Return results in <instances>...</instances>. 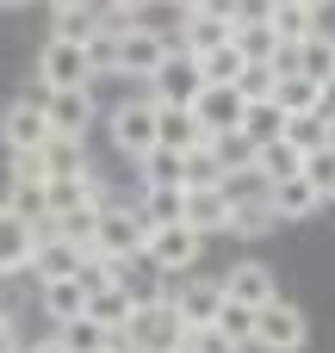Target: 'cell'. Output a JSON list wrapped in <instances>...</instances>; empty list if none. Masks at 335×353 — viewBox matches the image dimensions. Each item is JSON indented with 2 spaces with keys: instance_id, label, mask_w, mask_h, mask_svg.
I'll use <instances>...</instances> for the list:
<instances>
[{
  "instance_id": "6da1fadb",
  "label": "cell",
  "mask_w": 335,
  "mask_h": 353,
  "mask_svg": "<svg viewBox=\"0 0 335 353\" xmlns=\"http://www.w3.org/2000/svg\"><path fill=\"white\" fill-rule=\"evenodd\" d=\"M155 124H162V105H155L149 93L118 99V105L106 112V137H112V149H118L124 161H143V155L155 149Z\"/></svg>"
},
{
  "instance_id": "7a4b0ae2",
  "label": "cell",
  "mask_w": 335,
  "mask_h": 353,
  "mask_svg": "<svg viewBox=\"0 0 335 353\" xmlns=\"http://www.w3.org/2000/svg\"><path fill=\"white\" fill-rule=\"evenodd\" d=\"M124 347H131V353H180V347H186V323H180L174 298L143 304V310L131 316V329H124Z\"/></svg>"
},
{
  "instance_id": "3957f363",
  "label": "cell",
  "mask_w": 335,
  "mask_h": 353,
  "mask_svg": "<svg viewBox=\"0 0 335 353\" xmlns=\"http://www.w3.org/2000/svg\"><path fill=\"white\" fill-rule=\"evenodd\" d=\"M93 248H99L106 261H118V267H137L143 248H149V223H143V211H137V205H106V211H99V236H93Z\"/></svg>"
},
{
  "instance_id": "277c9868",
  "label": "cell",
  "mask_w": 335,
  "mask_h": 353,
  "mask_svg": "<svg viewBox=\"0 0 335 353\" xmlns=\"http://www.w3.org/2000/svg\"><path fill=\"white\" fill-rule=\"evenodd\" d=\"M37 81H44V93H68V87H93L99 74H93V56H87V43L50 37V43L37 50Z\"/></svg>"
},
{
  "instance_id": "5b68a950",
  "label": "cell",
  "mask_w": 335,
  "mask_h": 353,
  "mask_svg": "<svg viewBox=\"0 0 335 353\" xmlns=\"http://www.w3.org/2000/svg\"><path fill=\"white\" fill-rule=\"evenodd\" d=\"M168 50H180V43L168 31H155V25L118 31V81H155V68L168 62Z\"/></svg>"
},
{
  "instance_id": "8992f818",
  "label": "cell",
  "mask_w": 335,
  "mask_h": 353,
  "mask_svg": "<svg viewBox=\"0 0 335 353\" xmlns=\"http://www.w3.org/2000/svg\"><path fill=\"white\" fill-rule=\"evenodd\" d=\"M199 254H205V236H199V230H186V223H155V230H149V248H143V261H149L162 279L193 273V267H199Z\"/></svg>"
},
{
  "instance_id": "52a82bcc",
  "label": "cell",
  "mask_w": 335,
  "mask_h": 353,
  "mask_svg": "<svg viewBox=\"0 0 335 353\" xmlns=\"http://www.w3.org/2000/svg\"><path fill=\"white\" fill-rule=\"evenodd\" d=\"M305 341H311V323H305L298 304L274 298L267 310H255V335H249V347H261V353H298Z\"/></svg>"
},
{
  "instance_id": "ba28073f",
  "label": "cell",
  "mask_w": 335,
  "mask_h": 353,
  "mask_svg": "<svg viewBox=\"0 0 335 353\" xmlns=\"http://www.w3.org/2000/svg\"><path fill=\"white\" fill-rule=\"evenodd\" d=\"M44 236H50V223H31V217H19V211L6 205V211H0V279L31 273V254H37Z\"/></svg>"
},
{
  "instance_id": "9c48e42d",
  "label": "cell",
  "mask_w": 335,
  "mask_h": 353,
  "mask_svg": "<svg viewBox=\"0 0 335 353\" xmlns=\"http://www.w3.org/2000/svg\"><path fill=\"white\" fill-rule=\"evenodd\" d=\"M199 87H205L199 62H193L186 50H168V62H162V68H155V81H149V99H155V105H174V112H186V105L199 99Z\"/></svg>"
},
{
  "instance_id": "30bf717a",
  "label": "cell",
  "mask_w": 335,
  "mask_h": 353,
  "mask_svg": "<svg viewBox=\"0 0 335 353\" xmlns=\"http://www.w3.org/2000/svg\"><path fill=\"white\" fill-rule=\"evenodd\" d=\"M44 99V118H50V137H81L93 130L99 105H93V87H68V93H37Z\"/></svg>"
},
{
  "instance_id": "8fae6325",
  "label": "cell",
  "mask_w": 335,
  "mask_h": 353,
  "mask_svg": "<svg viewBox=\"0 0 335 353\" xmlns=\"http://www.w3.org/2000/svg\"><path fill=\"white\" fill-rule=\"evenodd\" d=\"M50 143V118H44V99H12L0 112V149L6 155H25V149H44Z\"/></svg>"
},
{
  "instance_id": "7c38bea8",
  "label": "cell",
  "mask_w": 335,
  "mask_h": 353,
  "mask_svg": "<svg viewBox=\"0 0 335 353\" xmlns=\"http://www.w3.org/2000/svg\"><path fill=\"white\" fill-rule=\"evenodd\" d=\"M186 112L199 118V130H205V143H211V137H230V130H242V112H249V99H242L236 87H199V99H193Z\"/></svg>"
},
{
  "instance_id": "4fadbf2b",
  "label": "cell",
  "mask_w": 335,
  "mask_h": 353,
  "mask_svg": "<svg viewBox=\"0 0 335 353\" xmlns=\"http://www.w3.org/2000/svg\"><path fill=\"white\" fill-rule=\"evenodd\" d=\"M180 223L199 230V236H230V192L224 186H186Z\"/></svg>"
},
{
  "instance_id": "5bb4252c",
  "label": "cell",
  "mask_w": 335,
  "mask_h": 353,
  "mask_svg": "<svg viewBox=\"0 0 335 353\" xmlns=\"http://www.w3.org/2000/svg\"><path fill=\"white\" fill-rule=\"evenodd\" d=\"M224 298L242 304V310H267V304L280 298V279H274L261 261H236V267L224 273Z\"/></svg>"
},
{
  "instance_id": "9a60e30c",
  "label": "cell",
  "mask_w": 335,
  "mask_h": 353,
  "mask_svg": "<svg viewBox=\"0 0 335 353\" xmlns=\"http://www.w3.org/2000/svg\"><path fill=\"white\" fill-rule=\"evenodd\" d=\"M267 211H274L280 223H305V217L323 211V199H317V186H311L305 174H292V180H267Z\"/></svg>"
},
{
  "instance_id": "2e32d148",
  "label": "cell",
  "mask_w": 335,
  "mask_h": 353,
  "mask_svg": "<svg viewBox=\"0 0 335 353\" xmlns=\"http://www.w3.org/2000/svg\"><path fill=\"white\" fill-rule=\"evenodd\" d=\"M218 304H224V279H180V292H174V310L186 329H211Z\"/></svg>"
},
{
  "instance_id": "e0dca14e",
  "label": "cell",
  "mask_w": 335,
  "mask_h": 353,
  "mask_svg": "<svg viewBox=\"0 0 335 353\" xmlns=\"http://www.w3.org/2000/svg\"><path fill=\"white\" fill-rule=\"evenodd\" d=\"M230 37H236V25H230V19H211V12H186V19H180V37H174V43H180V50L199 62V56L224 50Z\"/></svg>"
},
{
  "instance_id": "ac0fdd59",
  "label": "cell",
  "mask_w": 335,
  "mask_h": 353,
  "mask_svg": "<svg viewBox=\"0 0 335 353\" xmlns=\"http://www.w3.org/2000/svg\"><path fill=\"white\" fill-rule=\"evenodd\" d=\"M81 273V248L75 242H62V236H44L37 242V254H31V279L37 285H50V279H75Z\"/></svg>"
},
{
  "instance_id": "d6986e66",
  "label": "cell",
  "mask_w": 335,
  "mask_h": 353,
  "mask_svg": "<svg viewBox=\"0 0 335 353\" xmlns=\"http://www.w3.org/2000/svg\"><path fill=\"white\" fill-rule=\"evenodd\" d=\"M37 155H44V174H50V180H75V174H93V161H87V143H81V137H50Z\"/></svg>"
},
{
  "instance_id": "ffe728a7",
  "label": "cell",
  "mask_w": 335,
  "mask_h": 353,
  "mask_svg": "<svg viewBox=\"0 0 335 353\" xmlns=\"http://www.w3.org/2000/svg\"><path fill=\"white\" fill-rule=\"evenodd\" d=\"M37 292H44V310H50L56 329H68L75 316H87V298H93L81 279H50V285H37Z\"/></svg>"
},
{
  "instance_id": "44dd1931",
  "label": "cell",
  "mask_w": 335,
  "mask_h": 353,
  "mask_svg": "<svg viewBox=\"0 0 335 353\" xmlns=\"http://www.w3.org/2000/svg\"><path fill=\"white\" fill-rule=\"evenodd\" d=\"M199 143H205L199 118H193V112H174V105H162V124H155V149H168V155H186V149H199Z\"/></svg>"
},
{
  "instance_id": "7402d4cb",
  "label": "cell",
  "mask_w": 335,
  "mask_h": 353,
  "mask_svg": "<svg viewBox=\"0 0 335 353\" xmlns=\"http://www.w3.org/2000/svg\"><path fill=\"white\" fill-rule=\"evenodd\" d=\"M87 316H93L99 329L124 335V329H131V316H137V304H131V292H124V285H99V292L87 298Z\"/></svg>"
},
{
  "instance_id": "603a6c76",
  "label": "cell",
  "mask_w": 335,
  "mask_h": 353,
  "mask_svg": "<svg viewBox=\"0 0 335 353\" xmlns=\"http://www.w3.org/2000/svg\"><path fill=\"white\" fill-rule=\"evenodd\" d=\"M298 74L317 81V87L335 81V31H311V37L298 43Z\"/></svg>"
},
{
  "instance_id": "cb8c5ba5",
  "label": "cell",
  "mask_w": 335,
  "mask_h": 353,
  "mask_svg": "<svg viewBox=\"0 0 335 353\" xmlns=\"http://www.w3.org/2000/svg\"><path fill=\"white\" fill-rule=\"evenodd\" d=\"M242 68H249V56L236 50V37H230L224 50L199 56V74H205V87H236V81H242Z\"/></svg>"
},
{
  "instance_id": "d4e9b609",
  "label": "cell",
  "mask_w": 335,
  "mask_h": 353,
  "mask_svg": "<svg viewBox=\"0 0 335 353\" xmlns=\"http://www.w3.org/2000/svg\"><path fill=\"white\" fill-rule=\"evenodd\" d=\"M242 137H249L255 149H267V143H280V137H286V112H280L274 99H261V105H249V112H242Z\"/></svg>"
},
{
  "instance_id": "484cf974",
  "label": "cell",
  "mask_w": 335,
  "mask_h": 353,
  "mask_svg": "<svg viewBox=\"0 0 335 353\" xmlns=\"http://www.w3.org/2000/svg\"><path fill=\"white\" fill-rule=\"evenodd\" d=\"M180 205H186V186H143V199H137L149 230L155 223H180Z\"/></svg>"
},
{
  "instance_id": "4316f807",
  "label": "cell",
  "mask_w": 335,
  "mask_h": 353,
  "mask_svg": "<svg viewBox=\"0 0 335 353\" xmlns=\"http://www.w3.org/2000/svg\"><path fill=\"white\" fill-rule=\"evenodd\" d=\"M311 31H317V12L305 0H274V37L280 43H305Z\"/></svg>"
},
{
  "instance_id": "83f0119b",
  "label": "cell",
  "mask_w": 335,
  "mask_h": 353,
  "mask_svg": "<svg viewBox=\"0 0 335 353\" xmlns=\"http://www.w3.org/2000/svg\"><path fill=\"white\" fill-rule=\"evenodd\" d=\"M317 81H305V74H286V81H274V105L286 112V118H305V112H317Z\"/></svg>"
},
{
  "instance_id": "f1b7e54d",
  "label": "cell",
  "mask_w": 335,
  "mask_h": 353,
  "mask_svg": "<svg viewBox=\"0 0 335 353\" xmlns=\"http://www.w3.org/2000/svg\"><path fill=\"white\" fill-rule=\"evenodd\" d=\"M211 149H218V168H224V180H236V174H255V143L242 137V130H230V137H211Z\"/></svg>"
},
{
  "instance_id": "f546056e",
  "label": "cell",
  "mask_w": 335,
  "mask_h": 353,
  "mask_svg": "<svg viewBox=\"0 0 335 353\" xmlns=\"http://www.w3.org/2000/svg\"><path fill=\"white\" fill-rule=\"evenodd\" d=\"M286 143H292L298 155H311V149H323V143H335V124L323 118V112H305V118H286Z\"/></svg>"
},
{
  "instance_id": "4dcf8cb0",
  "label": "cell",
  "mask_w": 335,
  "mask_h": 353,
  "mask_svg": "<svg viewBox=\"0 0 335 353\" xmlns=\"http://www.w3.org/2000/svg\"><path fill=\"white\" fill-rule=\"evenodd\" d=\"M50 236H62V242H75V248L87 254V248H93V236H99V205H81V211L56 217V223H50Z\"/></svg>"
},
{
  "instance_id": "1f68e13d",
  "label": "cell",
  "mask_w": 335,
  "mask_h": 353,
  "mask_svg": "<svg viewBox=\"0 0 335 353\" xmlns=\"http://www.w3.org/2000/svg\"><path fill=\"white\" fill-rule=\"evenodd\" d=\"M56 335H62V347H68V353H106V347H112V329H99L93 316H75V323L56 329Z\"/></svg>"
},
{
  "instance_id": "d6a6232c",
  "label": "cell",
  "mask_w": 335,
  "mask_h": 353,
  "mask_svg": "<svg viewBox=\"0 0 335 353\" xmlns=\"http://www.w3.org/2000/svg\"><path fill=\"white\" fill-rule=\"evenodd\" d=\"M180 174H186V186H224V168H218V149H211V143L186 149V155H180Z\"/></svg>"
},
{
  "instance_id": "836d02e7",
  "label": "cell",
  "mask_w": 335,
  "mask_h": 353,
  "mask_svg": "<svg viewBox=\"0 0 335 353\" xmlns=\"http://www.w3.org/2000/svg\"><path fill=\"white\" fill-rule=\"evenodd\" d=\"M298 174H305V180L317 186V199H323V205H335V143H323V149H311Z\"/></svg>"
},
{
  "instance_id": "e575fe53",
  "label": "cell",
  "mask_w": 335,
  "mask_h": 353,
  "mask_svg": "<svg viewBox=\"0 0 335 353\" xmlns=\"http://www.w3.org/2000/svg\"><path fill=\"white\" fill-rule=\"evenodd\" d=\"M137 174H143V186H186L180 155H168V149H149V155L137 161Z\"/></svg>"
},
{
  "instance_id": "d590c367",
  "label": "cell",
  "mask_w": 335,
  "mask_h": 353,
  "mask_svg": "<svg viewBox=\"0 0 335 353\" xmlns=\"http://www.w3.org/2000/svg\"><path fill=\"white\" fill-rule=\"evenodd\" d=\"M236 50H242L249 62H274L280 37H274V25H236Z\"/></svg>"
},
{
  "instance_id": "8d00e7d4",
  "label": "cell",
  "mask_w": 335,
  "mask_h": 353,
  "mask_svg": "<svg viewBox=\"0 0 335 353\" xmlns=\"http://www.w3.org/2000/svg\"><path fill=\"white\" fill-rule=\"evenodd\" d=\"M93 31H99L93 6H81V12H56V25H50V37H68V43H87Z\"/></svg>"
},
{
  "instance_id": "74e56055",
  "label": "cell",
  "mask_w": 335,
  "mask_h": 353,
  "mask_svg": "<svg viewBox=\"0 0 335 353\" xmlns=\"http://www.w3.org/2000/svg\"><path fill=\"white\" fill-rule=\"evenodd\" d=\"M274 81H280V74H274L267 62H249V68H242V81H236V93H242L249 105H261V99H274Z\"/></svg>"
},
{
  "instance_id": "f35d334b",
  "label": "cell",
  "mask_w": 335,
  "mask_h": 353,
  "mask_svg": "<svg viewBox=\"0 0 335 353\" xmlns=\"http://www.w3.org/2000/svg\"><path fill=\"white\" fill-rule=\"evenodd\" d=\"M211 329H224L230 341H242V347H249V335H255V310H242V304H230V298H224V304H218V323H211Z\"/></svg>"
},
{
  "instance_id": "ab89813d",
  "label": "cell",
  "mask_w": 335,
  "mask_h": 353,
  "mask_svg": "<svg viewBox=\"0 0 335 353\" xmlns=\"http://www.w3.org/2000/svg\"><path fill=\"white\" fill-rule=\"evenodd\" d=\"M6 180H12V186H44V180H50V174H44V155H37V149L6 155Z\"/></svg>"
},
{
  "instance_id": "60d3db41",
  "label": "cell",
  "mask_w": 335,
  "mask_h": 353,
  "mask_svg": "<svg viewBox=\"0 0 335 353\" xmlns=\"http://www.w3.org/2000/svg\"><path fill=\"white\" fill-rule=\"evenodd\" d=\"M180 353H242V341H230L224 329H186V347Z\"/></svg>"
},
{
  "instance_id": "b9f144b4",
  "label": "cell",
  "mask_w": 335,
  "mask_h": 353,
  "mask_svg": "<svg viewBox=\"0 0 335 353\" xmlns=\"http://www.w3.org/2000/svg\"><path fill=\"white\" fill-rule=\"evenodd\" d=\"M236 25H274V0H236Z\"/></svg>"
},
{
  "instance_id": "7bdbcfd3",
  "label": "cell",
  "mask_w": 335,
  "mask_h": 353,
  "mask_svg": "<svg viewBox=\"0 0 335 353\" xmlns=\"http://www.w3.org/2000/svg\"><path fill=\"white\" fill-rule=\"evenodd\" d=\"M0 353H19V323H12V310H0Z\"/></svg>"
},
{
  "instance_id": "ee69618b",
  "label": "cell",
  "mask_w": 335,
  "mask_h": 353,
  "mask_svg": "<svg viewBox=\"0 0 335 353\" xmlns=\"http://www.w3.org/2000/svg\"><path fill=\"white\" fill-rule=\"evenodd\" d=\"M199 12H211V19H230V25H236V0H205Z\"/></svg>"
},
{
  "instance_id": "f6af8a7d",
  "label": "cell",
  "mask_w": 335,
  "mask_h": 353,
  "mask_svg": "<svg viewBox=\"0 0 335 353\" xmlns=\"http://www.w3.org/2000/svg\"><path fill=\"white\" fill-rule=\"evenodd\" d=\"M19 353H68V347H62V335H44V341H31V347H19Z\"/></svg>"
},
{
  "instance_id": "bcb514c9",
  "label": "cell",
  "mask_w": 335,
  "mask_h": 353,
  "mask_svg": "<svg viewBox=\"0 0 335 353\" xmlns=\"http://www.w3.org/2000/svg\"><path fill=\"white\" fill-rule=\"evenodd\" d=\"M317 112H323V118H329V124H335V81H329V87H323V93H317Z\"/></svg>"
},
{
  "instance_id": "7dc6e473",
  "label": "cell",
  "mask_w": 335,
  "mask_h": 353,
  "mask_svg": "<svg viewBox=\"0 0 335 353\" xmlns=\"http://www.w3.org/2000/svg\"><path fill=\"white\" fill-rule=\"evenodd\" d=\"M168 6H174V12H180V19H186V12H199V6H205V0H168Z\"/></svg>"
},
{
  "instance_id": "c3c4849f",
  "label": "cell",
  "mask_w": 335,
  "mask_h": 353,
  "mask_svg": "<svg viewBox=\"0 0 335 353\" xmlns=\"http://www.w3.org/2000/svg\"><path fill=\"white\" fill-rule=\"evenodd\" d=\"M56 12H81V6H93V0H50Z\"/></svg>"
},
{
  "instance_id": "681fc988",
  "label": "cell",
  "mask_w": 335,
  "mask_h": 353,
  "mask_svg": "<svg viewBox=\"0 0 335 353\" xmlns=\"http://www.w3.org/2000/svg\"><path fill=\"white\" fill-rule=\"evenodd\" d=\"M0 6H6V12H19V6H31V0H0Z\"/></svg>"
},
{
  "instance_id": "f907efd6",
  "label": "cell",
  "mask_w": 335,
  "mask_h": 353,
  "mask_svg": "<svg viewBox=\"0 0 335 353\" xmlns=\"http://www.w3.org/2000/svg\"><path fill=\"white\" fill-rule=\"evenodd\" d=\"M305 6H311V12H323V6H335V0H305Z\"/></svg>"
},
{
  "instance_id": "816d5d0a",
  "label": "cell",
  "mask_w": 335,
  "mask_h": 353,
  "mask_svg": "<svg viewBox=\"0 0 335 353\" xmlns=\"http://www.w3.org/2000/svg\"><path fill=\"white\" fill-rule=\"evenodd\" d=\"M124 6H137V12H143V6H155V0H124Z\"/></svg>"
},
{
  "instance_id": "f5cc1de1",
  "label": "cell",
  "mask_w": 335,
  "mask_h": 353,
  "mask_svg": "<svg viewBox=\"0 0 335 353\" xmlns=\"http://www.w3.org/2000/svg\"><path fill=\"white\" fill-rule=\"evenodd\" d=\"M106 353H112V347H106Z\"/></svg>"
}]
</instances>
